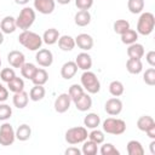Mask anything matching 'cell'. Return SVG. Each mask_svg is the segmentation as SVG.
Instances as JSON below:
<instances>
[{"label": "cell", "instance_id": "cell-1", "mask_svg": "<svg viewBox=\"0 0 155 155\" xmlns=\"http://www.w3.org/2000/svg\"><path fill=\"white\" fill-rule=\"evenodd\" d=\"M18 42L25 47L27 50L29 51H38L41 48V45H42V38L34 33V31H30L29 29L28 30H23L19 35H18Z\"/></svg>", "mask_w": 155, "mask_h": 155}, {"label": "cell", "instance_id": "cell-2", "mask_svg": "<svg viewBox=\"0 0 155 155\" xmlns=\"http://www.w3.org/2000/svg\"><path fill=\"white\" fill-rule=\"evenodd\" d=\"M80 82L84 90H86L90 94H96L101 90V81L93 71L85 70L80 78Z\"/></svg>", "mask_w": 155, "mask_h": 155}, {"label": "cell", "instance_id": "cell-3", "mask_svg": "<svg viewBox=\"0 0 155 155\" xmlns=\"http://www.w3.org/2000/svg\"><path fill=\"white\" fill-rule=\"evenodd\" d=\"M155 28V16L151 12H142L137 22V33L140 35H150Z\"/></svg>", "mask_w": 155, "mask_h": 155}, {"label": "cell", "instance_id": "cell-4", "mask_svg": "<svg viewBox=\"0 0 155 155\" xmlns=\"http://www.w3.org/2000/svg\"><path fill=\"white\" fill-rule=\"evenodd\" d=\"M35 17H36V15H35V10L34 8H31L29 6L23 7L21 10L18 17L16 18L17 28H19L22 30H28L33 25V23L35 22Z\"/></svg>", "mask_w": 155, "mask_h": 155}, {"label": "cell", "instance_id": "cell-5", "mask_svg": "<svg viewBox=\"0 0 155 155\" xmlns=\"http://www.w3.org/2000/svg\"><path fill=\"white\" fill-rule=\"evenodd\" d=\"M102 127H103V132L108 134L120 136L126 131V122L117 117H107L103 121Z\"/></svg>", "mask_w": 155, "mask_h": 155}, {"label": "cell", "instance_id": "cell-6", "mask_svg": "<svg viewBox=\"0 0 155 155\" xmlns=\"http://www.w3.org/2000/svg\"><path fill=\"white\" fill-rule=\"evenodd\" d=\"M88 138L87 128L85 126H76L67 130L65 132V142L70 145H75L79 143H84Z\"/></svg>", "mask_w": 155, "mask_h": 155}, {"label": "cell", "instance_id": "cell-7", "mask_svg": "<svg viewBox=\"0 0 155 155\" xmlns=\"http://www.w3.org/2000/svg\"><path fill=\"white\" fill-rule=\"evenodd\" d=\"M16 139V131L13 130L12 125L8 122H4L0 126V145L8 147L12 145Z\"/></svg>", "mask_w": 155, "mask_h": 155}, {"label": "cell", "instance_id": "cell-8", "mask_svg": "<svg viewBox=\"0 0 155 155\" xmlns=\"http://www.w3.org/2000/svg\"><path fill=\"white\" fill-rule=\"evenodd\" d=\"M35 61L40 67L47 68L53 63V54L48 48H40L35 54Z\"/></svg>", "mask_w": 155, "mask_h": 155}, {"label": "cell", "instance_id": "cell-9", "mask_svg": "<svg viewBox=\"0 0 155 155\" xmlns=\"http://www.w3.org/2000/svg\"><path fill=\"white\" fill-rule=\"evenodd\" d=\"M104 110L110 116H116L122 111V102L117 97L109 98L104 104Z\"/></svg>", "mask_w": 155, "mask_h": 155}, {"label": "cell", "instance_id": "cell-10", "mask_svg": "<svg viewBox=\"0 0 155 155\" xmlns=\"http://www.w3.org/2000/svg\"><path fill=\"white\" fill-rule=\"evenodd\" d=\"M70 104H71V99L69 97L68 93H61L56 99H54V110L59 114H63L65 111L69 110L70 108Z\"/></svg>", "mask_w": 155, "mask_h": 155}, {"label": "cell", "instance_id": "cell-11", "mask_svg": "<svg viewBox=\"0 0 155 155\" xmlns=\"http://www.w3.org/2000/svg\"><path fill=\"white\" fill-rule=\"evenodd\" d=\"M56 1L54 0H34V8L42 13V15H50L54 11Z\"/></svg>", "mask_w": 155, "mask_h": 155}, {"label": "cell", "instance_id": "cell-12", "mask_svg": "<svg viewBox=\"0 0 155 155\" xmlns=\"http://www.w3.org/2000/svg\"><path fill=\"white\" fill-rule=\"evenodd\" d=\"M75 45L82 51H90L93 47V38L90 34L81 33L75 38Z\"/></svg>", "mask_w": 155, "mask_h": 155}, {"label": "cell", "instance_id": "cell-13", "mask_svg": "<svg viewBox=\"0 0 155 155\" xmlns=\"http://www.w3.org/2000/svg\"><path fill=\"white\" fill-rule=\"evenodd\" d=\"M7 62L12 68H21L25 63V56L23 52L13 50L7 54Z\"/></svg>", "mask_w": 155, "mask_h": 155}, {"label": "cell", "instance_id": "cell-14", "mask_svg": "<svg viewBox=\"0 0 155 155\" xmlns=\"http://www.w3.org/2000/svg\"><path fill=\"white\" fill-rule=\"evenodd\" d=\"M75 63H76L79 69H81L84 71L85 70H90L92 68V57L86 51L80 52L75 58Z\"/></svg>", "mask_w": 155, "mask_h": 155}, {"label": "cell", "instance_id": "cell-15", "mask_svg": "<svg viewBox=\"0 0 155 155\" xmlns=\"http://www.w3.org/2000/svg\"><path fill=\"white\" fill-rule=\"evenodd\" d=\"M78 65H76V63L75 62H73V61H68V62H65L63 65H62V68H61V76L63 78V79H65V80H70L71 78H74L75 76V74L78 73Z\"/></svg>", "mask_w": 155, "mask_h": 155}, {"label": "cell", "instance_id": "cell-16", "mask_svg": "<svg viewBox=\"0 0 155 155\" xmlns=\"http://www.w3.org/2000/svg\"><path fill=\"white\" fill-rule=\"evenodd\" d=\"M17 29L16 18L12 16H6L0 21V30L4 34H12Z\"/></svg>", "mask_w": 155, "mask_h": 155}, {"label": "cell", "instance_id": "cell-17", "mask_svg": "<svg viewBox=\"0 0 155 155\" xmlns=\"http://www.w3.org/2000/svg\"><path fill=\"white\" fill-rule=\"evenodd\" d=\"M28 102H29V94H28L24 90L21 91V92H16V93H13L12 103H13V105H15L16 108H18V109H23V108L27 107Z\"/></svg>", "mask_w": 155, "mask_h": 155}, {"label": "cell", "instance_id": "cell-18", "mask_svg": "<svg viewBox=\"0 0 155 155\" xmlns=\"http://www.w3.org/2000/svg\"><path fill=\"white\" fill-rule=\"evenodd\" d=\"M74 22L79 27H86L91 23V13L88 12V10H80L75 13Z\"/></svg>", "mask_w": 155, "mask_h": 155}, {"label": "cell", "instance_id": "cell-19", "mask_svg": "<svg viewBox=\"0 0 155 155\" xmlns=\"http://www.w3.org/2000/svg\"><path fill=\"white\" fill-rule=\"evenodd\" d=\"M126 69L130 74H133V75H137L139 73H142L143 70V63H142V59H138V58H128L127 62H126Z\"/></svg>", "mask_w": 155, "mask_h": 155}, {"label": "cell", "instance_id": "cell-20", "mask_svg": "<svg viewBox=\"0 0 155 155\" xmlns=\"http://www.w3.org/2000/svg\"><path fill=\"white\" fill-rule=\"evenodd\" d=\"M74 104L79 111H87L92 107V98L88 93L85 92L76 102H74Z\"/></svg>", "mask_w": 155, "mask_h": 155}, {"label": "cell", "instance_id": "cell-21", "mask_svg": "<svg viewBox=\"0 0 155 155\" xmlns=\"http://www.w3.org/2000/svg\"><path fill=\"white\" fill-rule=\"evenodd\" d=\"M58 46L62 51L64 52H68V51H71L74 47H75V39L70 35H62L59 36L58 39Z\"/></svg>", "mask_w": 155, "mask_h": 155}, {"label": "cell", "instance_id": "cell-22", "mask_svg": "<svg viewBox=\"0 0 155 155\" xmlns=\"http://www.w3.org/2000/svg\"><path fill=\"white\" fill-rule=\"evenodd\" d=\"M127 56H128V58H138V59H140L144 56V46L142 44H138V42L128 45Z\"/></svg>", "mask_w": 155, "mask_h": 155}, {"label": "cell", "instance_id": "cell-23", "mask_svg": "<svg viewBox=\"0 0 155 155\" xmlns=\"http://www.w3.org/2000/svg\"><path fill=\"white\" fill-rule=\"evenodd\" d=\"M59 31L56 29V28H50V29H46L44 35H42V42H45L46 45H53L58 41L59 39Z\"/></svg>", "mask_w": 155, "mask_h": 155}, {"label": "cell", "instance_id": "cell-24", "mask_svg": "<svg viewBox=\"0 0 155 155\" xmlns=\"http://www.w3.org/2000/svg\"><path fill=\"white\" fill-rule=\"evenodd\" d=\"M84 125L86 128H98V126L101 125V117L98 114L96 113H88L85 117H84Z\"/></svg>", "mask_w": 155, "mask_h": 155}, {"label": "cell", "instance_id": "cell-25", "mask_svg": "<svg viewBox=\"0 0 155 155\" xmlns=\"http://www.w3.org/2000/svg\"><path fill=\"white\" fill-rule=\"evenodd\" d=\"M31 137V128L27 124H22L16 130V139L21 142H25Z\"/></svg>", "mask_w": 155, "mask_h": 155}, {"label": "cell", "instance_id": "cell-26", "mask_svg": "<svg viewBox=\"0 0 155 155\" xmlns=\"http://www.w3.org/2000/svg\"><path fill=\"white\" fill-rule=\"evenodd\" d=\"M45 94L46 91L42 85H34L29 91V99H31L33 102H39L45 97Z\"/></svg>", "mask_w": 155, "mask_h": 155}, {"label": "cell", "instance_id": "cell-27", "mask_svg": "<svg viewBox=\"0 0 155 155\" xmlns=\"http://www.w3.org/2000/svg\"><path fill=\"white\" fill-rule=\"evenodd\" d=\"M47 80H48V74L44 68H38L35 74L31 78V82L34 85H42L44 86L47 82Z\"/></svg>", "mask_w": 155, "mask_h": 155}, {"label": "cell", "instance_id": "cell-28", "mask_svg": "<svg viewBox=\"0 0 155 155\" xmlns=\"http://www.w3.org/2000/svg\"><path fill=\"white\" fill-rule=\"evenodd\" d=\"M154 125H155V121L150 115H143L137 120V127L139 131H143V132H145L148 128H150Z\"/></svg>", "mask_w": 155, "mask_h": 155}, {"label": "cell", "instance_id": "cell-29", "mask_svg": "<svg viewBox=\"0 0 155 155\" xmlns=\"http://www.w3.org/2000/svg\"><path fill=\"white\" fill-rule=\"evenodd\" d=\"M127 153L128 155H143L144 154V148L138 140H130L127 143Z\"/></svg>", "mask_w": 155, "mask_h": 155}, {"label": "cell", "instance_id": "cell-30", "mask_svg": "<svg viewBox=\"0 0 155 155\" xmlns=\"http://www.w3.org/2000/svg\"><path fill=\"white\" fill-rule=\"evenodd\" d=\"M84 93H85V90H84V87H82L81 85H79V84H73V85L69 87V90H68V94H69V97H70V99H71L73 103L76 102Z\"/></svg>", "mask_w": 155, "mask_h": 155}, {"label": "cell", "instance_id": "cell-31", "mask_svg": "<svg viewBox=\"0 0 155 155\" xmlns=\"http://www.w3.org/2000/svg\"><path fill=\"white\" fill-rule=\"evenodd\" d=\"M144 0H128L127 1V8L131 13L138 15L142 13L144 10Z\"/></svg>", "mask_w": 155, "mask_h": 155}, {"label": "cell", "instance_id": "cell-32", "mask_svg": "<svg viewBox=\"0 0 155 155\" xmlns=\"http://www.w3.org/2000/svg\"><path fill=\"white\" fill-rule=\"evenodd\" d=\"M7 88L11 92H13V93L23 91L24 90V81H23V79L18 78V76H15L11 81L7 82Z\"/></svg>", "mask_w": 155, "mask_h": 155}, {"label": "cell", "instance_id": "cell-33", "mask_svg": "<svg viewBox=\"0 0 155 155\" xmlns=\"http://www.w3.org/2000/svg\"><path fill=\"white\" fill-rule=\"evenodd\" d=\"M124 91H125V87H124V84L119 80H114L109 84V92L113 97H120L124 94Z\"/></svg>", "mask_w": 155, "mask_h": 155}, {"label": "cell", "instance_id": "cell-34", "mask_svg": "<svg viewBox=\"0 0 155 155\" xmlns=\"http://www.w3.org/2000/svg\"><path fill=\"white\" fill-rule=\"evenodd\" d=\"M36 65L34 64V63H24L22 67H21V74H22V76L23 78H25V79H28V80H31V78H33V75L35 74V71H36Z\"/></svg>", "mask_w": 155, "mask_h": 155}, {"label": "cell", "instance_id": "cell-35", "mask_svg": "<svg viewBox=\"0 0 155 155\" xmlns=\"http://www.w3.org/2000/svg\"><path fill=\"white\" fill-rule=\"evenodd\" d=\"M98 153V144H96L92 140H85L82 144V149H81V154L84 155H96Z\"/></svg>", "mask_w": 155, "mask_h": 155}, {"label": "cell", "instance_id": "cell-36", "mask_svg": "<svg viewBox=\"0 0 155 155\" xmlns=\"http://www.w3.org/2000/svg\"><path fill=\"white\" fill-rule=\"evenodd\" d=\"M138 40V33L134 30V29H128L127 31H125L124 34H121V41L126 45H131V44H134L137 42Z\"/></svg>", "mask_w": 155, "mask_h": 155}, {"label": "cell", "instance_id": "cell-37", "mask_svg": "<svg viewBox=\"0 0 155 155\" xmlns=\"http://www.w3.org/2000/svg\"><path fill=\"white\" fill-rule=\"evenodd\" d=\"M113 27H114V31L116 34H119V35L124 34L125 31H127L131 28L130 27V22L126 21V19H116L114 22V25Z\"/></svg>", "mask_w": 155, "mask_h": 155}, {"label": "cell", "instance_id": "cell-38", "mask_svg": "<svg viewBox=\"0 0 155 155\" xmlns=\"http://www.w3.org/2000/svg\"><path fill=\"white\" fill-rule=\"evenodd\" d=\"M88 139L99 145V144H102V143L104 142L105 136H104V132H103V131H101V130H98V128H93V130L88 133Z\"/></svg>", "mask_w": 155, "mask_h": 155}, {"label": "cell", "instance_id": "cell-39", "mask_svg": "<svg viewBox=\"0 0 155 155\" xmlns=\"http://www.w3.org/2000/svg\"><path fill=\"white\" fill-rule=\"evenodd\" d=\"M143 81L149 85V86H154L155 85V68L151 67L149 69H147L143 74Z\"/></svg>", "mask_w": 155, "mask_h": 155}, {"label": "cell", "instance_id": "cell-40", "mask_svg": "<svg viewBox=\"0 0 155 155\" xmlns=\"http://www.w3.org/2000/svg\"><path fill=\"white\" fill-rule=\"evenodd\" d=\"M99 153L102 155H120V151L111 144V143H104L101 149H99Z\"/></svg>", "mask_w": 155, "mask_h": 155}, {"label": "cell", "instance_id": "cell-41", "mask_svg": "<svg viewBox=\"0 0 155 155\" xmlns=\"http://www.w3.org/2000/svg\"><path fill=\"white\" fill-rule=\"evenodd\" d=\"M12 115V108L4 102L0 103V121H6Z\"/></svg>", "mask_w": 155, "mask_h": 155}, {"label": "cell", "instance_id": "cell-42", "mask_svg": "<svg viewBox=\"0 0 155 155\" xmlns=\"http://www.w3.org/2000/svg\"><path fill=\"white\" fill-rule=\"evenodd\" d=\"M16 76V73L12 68H4L1 71H0V79L4 81V82H8L11 81L13 78Z\"/></svg>", "mask_w": 155, "mask_h": 155}, {"label": "cell", "instance_id": "cell-43", "mask_svg": "<svg viewBox=\"0 0 155 155\" xmlns=\"http://www.w3.org/2000/svg\"><path fill=\"white\" fill-rule=\"evenodd\" d=\"M93 5V0H75V6L79 10H90Z\"/></svg>", "mask_w": 155, "mask_h": 155}, {"label": "cell", "instance_id": "cell-44", "mask_svg": "<svg viewBox=\"0 0 155 155\" xmlns=\"http://www.w3.org/2000/svg\"><path fill=\"white\" fill-rule=\"evenodd\" d=\"M8 98V88H6L1 82H0V103L7 101Z\"/></svg>", "mask_w": 155, "mask_h": 155}, {"label": "cell", "instance_id": "cell-45", "mask_svg": "<svg viewBox=\"0 0 155 155\" xmlns=\"http://www.w3.org/2000/svg\"><path fill=\"white\" fill-rule=\"evenodd\" d=\"M145 59L148 62V64L150 67H155V51H149L147 54H145Z\"/></svg>", "mask_w": 155, "mask_h": 155}, {"label": "cell", "instance_id": "cell-46", "mask_svg": "<svg viewBox=\"0 0 155 155\" xmlns=\"http://www.w3.org/2000/svg\"><path fill=\"white\" fill-rule=\"evenodd\" d=\"M64 154L65 155H81V150L75 147H69L68 149H65Z\"/></svg>", "mask_w": 155, "mask_h": 155}, {"label": "cell", "instance_id": "cell-47", "mask_svg": "<svg viewBox=\"0 0 155 155\" xmlns=\"http://www.w3.org/2000/svg\"><path fill=\"white\" fill-rule=\"evenodd\" d=\"M145 133H147V136H148L149 138L155 139V125H154V126H151L150 128H148V130L145 131Z\"/></svg>", "mask_w": 155, "mask_h": 155}, {"label": "cell", "instance_id": "cell-48", "mask_svg": "<svg viewBox=\"0 0 155 155\" xmlns=\"http://www.w3.org/2000/svg\"><path fill=\"white\" fill-rule=\"evenodd\" d=\"M149 148H150V153H151L153 155H155V139L151 140V143L149 144Z\"/></svg>", "mask_w": 155, "mask_h": 155}, {"label": "cell", "instance_id": "cell-49", "mask_svg": "<svg viewBox=\"0 0 155 155\" xmlns=\"http://www.w3.org/2000/svg\"><path fill=\"white\" fill-rule=\"evenodd\" d=\"M15 2L17 5H27L29 2V0H15Z\"/></svg>", "mask_w": 155, "mask_h": 155}, {"label": "cell", "instance_id": "cell-50", "mask_svg": "<svg viewBox=\"0 0 155 155\" xmlns=\"http://www.w3.org/2000/svg\"><path fill=\"white\" fill-rule=\"evenodd\" d=\"M54 1H57V2L61 4V5H68L71 0H54Z\"/></svg>", "mask_w": 155, "mask_h": 155}, {"label": "cell", "instance_id": "cell-51", "mask_svg": "<svg viewBox=\"0 0 155 155\" xmlns=\"http://www.w3.org/2000/svg\"><path fill=\"white\" fill-rule=\"evenodd\" d=\"M4 42V33L0 30V45Z\"/></svg>", "mask_w": 155, "mask_h": 155}, {"label": "cell", "instance_id": "cell-52", "mask_svg": "<svg viewBox=\"0 0 155 155\" xmlns=\"http://www.w3.org/2000/svg\"><path fill=\"white\" fill-rule=\"evenodd\" d=\"M0 67H1V58H0Z\"/></svg>", "mask_w": 155, "mask_h": 155}]
</instances>
